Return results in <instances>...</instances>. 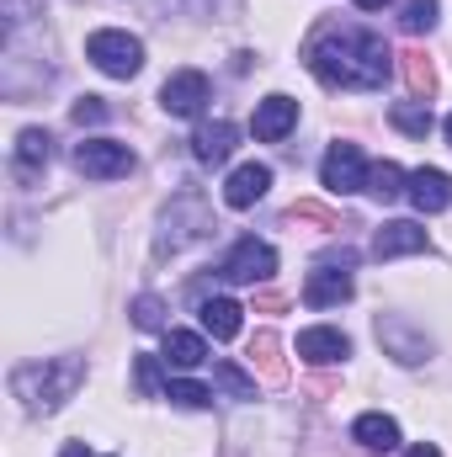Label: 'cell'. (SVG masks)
I'll list each match as a JSON object with an SVG mask.
<instances>
[{"instance_id":"19","label":"cell","mask_w":452,"mask_h":457,"mask_svg":"<svg viewBox=\"0 0 452 457\" xmlns=\"http://www.w3.org/2000/svg\"><path fill=\"white\" fill-rule=\"evenodd\" d=\"M197 314H203V336H213V341H234V336H239V314H245V309H239L234 298H208Z\"/></svg>"},{"instance_id":"9","label":"cell","mask_w":452,"mask_h":457,"mask_svg":"<svg viewBox=\"0 0 452 457\" xmlns=\"http://www.w3.org/2000/svg\"><path fill=\"white\" fill-rule=\"evenodd\" d=\"M378 341H383V351H389L394 361H405V367H415V361L431 356V336L415 330V325L399 320V314H378Z\"/></svg>"},{"instance_id":"4","label":"cell","mask_w":452,"mask_h":457,"mask_svg":"<svg viewBox=\"0 0 452 457\" xmlns=\"http://www.w3.org/2000/svg\"><path fill=\"white\" fill-rule=\"evenodd\" d=\"M208 228H213V213H208V203H203L197 192H181V197L165 208V219H160V245H155V250H160V255H165V250L176 255V250L197 245Z\"/></svg>"},{"instance_id":"3","label":"cell","mask_w":452,"mask_h":457,"mask_svg":"<svg viewBox=\"0 0 452 457\" xmlns=\"http://www.w3.org/2000/svg\"><path fill=\"white\" fill-rule=\"evenodd\" d=\"M86 59L113 80H133L144 70V43L133 32H122V27H102V32L86 37Z\"/></svg>"},{"instance_id":"21","label":"cell","mask_w":452,"mask_h":457,"mask_svg":"<svg viewBox=\"0 0 452 457\" xmlns=\"http://www.w3.org/2000/svg\"><path fill=\"white\" fill-rule=\"evenodd\" d=\"M367 192H372L378 203H399V197L410 192V176H405L394 160H383V165H372V170H367Z\"/></svg>"},{"instance_id":"23","label":"cell","mask_w":452,"mask_h":457,"mask_svg":"<svg viewBox=\"0 0 452 457\" xmlns=\"http://www.w3.org/2000/svg\"><path fill=\"white\" fill-rule=\"evenodd\" d=\"M165 399H171V404H181V410H208V404H213V388H208V383H197V378H171Z\"/></svg>"},{"instance_id":"17","label":"cell","mask_w":452,"mask_h":457,"mask_svg":"<svg viewBox=\"0 0 452 457\" xmlns=\"http://www.w3.org/2000/svg\"><path fill=\"white\" fill-rule=\"evenodd\" d=\"M351 442L367 447V453H394L399 447V420L383 415V410H367V415L351 420Z\"/></svg>"},{"instance_id":"25","label":"cell","mask_w":452,"mask_h":457,"mask_svg":"<svg viewBox=\"0 0 452 457\" xmlns=\"http://www.w3.org/2000/svg\"><path fill=\"white\" fill-rule=\"evenodd\" d=\"M133 325H138V330H160V325H165V303H160L155 293L133 298Z\"/></svg>"},{"instance_id":"7","label":"cell","mask_w":452,"mask_h":457,"mask_svg":"<svg viewBox=\"0 0 452 457\" xmlns=\"http://www.w3.org/2000/svg\"><path fill=\"white\" fill-rule=\"evenodd\" d=\"M367 160H362V149L356 144H331V154H325V165H320V181H325V192H336V197H351V192H367Z\"/></svg>"},{"instance_id":"13","label":"cell","mask_w":452,"mask_h":457,"mask_svg":"<svg viewBox=\"0 0 452 457\" xmlns=\"http://www.w3.org/2000/svg\"><path fill=\"white\" fill-rule=\"evenodd\" d=\"M351 293H356L351 271H336V266H320V271H309V282H304V303H309V309H340Z\"/></svg>"},{"instance_id":"8","label":"cell","mask_w":452,"mask_h":457,"mask_svg":"<svg viewBox=\"0 0 452 457\" xmlns=\"http://www.w3.org/2000/svg\"><path fill=\"white\" fill-rule=\"evenodd\" d=\"M208 96H213V86H208L203 70H176V75L160 86V107L171 117H197L208 107Z\"/></svg>"},{"instance_id":"20","label":"cell","mask_w":452,"mask_h":457,"mask_svg":"<svg viewBox=\"0 0 452 457\" xmlns=\"http://www.w3.org/2000/svg\"><path fill=\"white\" fill-rule=\"evenodd\" d=\"M48 160H54V138L43 128H21V138H16V170H43Z\"/></svg>"},{"instance_id":"22","label":"cell","mask_w":452,"mask_h":457,"mask_svg":"<svg viewBox=\"0 0 452 457\" xmlns=\"http://www.w3.org/2000/svg\"><path fill=\"white\" fill-rule=\"evenodd\" d=\"M389 122H394L399 133H410V138H426V133H431V107H426V102H394Z\"/></svg>"},{"instance_id":"27","label":"cell","mask_w":452,"mask_h":457,"mask_svg":"<svg viewBox=\"0 0 452 457\" xmlns=\"http://www.w3.org/2000/svg\"><path fill=\"white\" fill-rule=\"evenodd\" d=\"M437 27V0H410L405 5V32H431Z\"/></svg>"},{"instance_id":"32","label":"cell","mask_w":452,"mask_h":457,"mask_svg":"<svg viewBox=\"0 0 452 457\" xmlns=\"http://www.w3.org/2000/svg\"><path fill=\"white\" fill-rule=\"evenodd\" d=\"M442 133H448V144H452V117H448V122H442Z\"/></svg>"},{"instance_id":"6","label":"cell","mask_w":452,"mask_h":457,"mask_svg":"<svg viewBox=\"0 0 452 457\" xmlns=\"http://www.w3.org/2000/svg\"><path fill=\"white\" fill-rule=\"evenodd\" d=\"M272 271H277V250H272L266 239H255V234L234 239V250H229L224 266H219L224 282H266Z\"/></svg>"},{"instance_id":"12","label":"cell","mask_w":452,"mask_h":457,"mask_svg":"<svg viewBox=\"0 0 452 457\" xmlns=\"http://www.w3.org/2000/svg\"><path fill=\"white\" fill-rule=\"evenodd\" d=\"M234 144H239V128L224 122V117H213V122H203L192 133V160L197 165H224L229 154H234Z\"/></svg>"},{"instance_id":"30","label":"cell","mask_w":452,"mask_h":457,"mask_svg":"<svg viewBox=\"0 0 452 457\" xmlns=\"http://www.w3.org/2000/svg\"><path fill=\"white\" fill-rule=\"evenodd\" d=\"M59 457H91V453H86V442H70V447H64Z\"/></svg>"},{"instance_id":"10","label":"cell","mask_w":452,"mask_h":457,"mask_svg":"<svg viewBox=\"0 0 452 457\" xmlns=\"http://www.w3.org/2000/svg\"><path fill=\"white\" fill-rule=\"evenodd\" d=\"M293 128H298V102H293V96H266V102H255L250 133H255L261 144H282Z\"/></svg>"},{"instance_id":"5","label":"cell","mask_w":452,"mask_h":457,"mask_svg":"<svg viewBox=\"0 0 452 457\" xmlns=\"http://www.w3.org/2000/svg\"><path fill=\"white\" fill-rule=\"evenodd\" d=\"M75 170L91 181H117L133 170V149L117 138H86V144H75Z\"/></svg>"},{"instance_id":"28","label":"cell","mask_w":452,"mask_h":457,"mask_svg":"<svg viewBox=\"0 0 452 457\" xmlns=\"http://www.w3.org/2000/svg\"><path fill=\"white\" fill-rule=\"evenodd\" d=\"M75 122H80V128H96V122H107L102 96H80V102H75Z\"/></svg>"},{"instance_id":"16","label":"cell","mask_w":452,"mask_h":457,"mask_svg":"<svg viewBox=\"0 0 452 457\" xmlns=\"http://www.w3.org/2000/svg\"><path fill=\"white\" fill-rule=\"evenodd\" d=\"M431 239H426V228L410 224V219H394V224H383L372 234V255L378 261H394V255H415V250H426Z\"/></svg>"},{"instance_id":"18","label":"cell","mask_w":452,"mask_h":457,"mask_svg":"<svg viewBox=\"0 0 452 457\" xmlns=\"http://www.w3.org/2000/svg\"><path fill=\"white\" fill-rule=\"evenodd\" d=\"M165 367H176V372H197L203 361H208V341L197 336V330H165V356H160Z\"/></svg>"},{"instance_id":"11","label":"cell","mask_w":452,"mask_h":457,"mask_svg":"<svg viewBox=\"0 0 452 457\" xmlns=\"http://www.w3.org/2000/svg\"><path fill=\"white\" fill-rule=\"evenodd\" d=\"M266 192H272V165H261V160L234 165V170H229V181H224V203H229V208H255Z\"/></svg>"},{"instance_id":"31","label":"cell","mask_w":452,"mask_h":457,"mask_svg":"<svg viewBox=\"0 0 452 457\" xmlns=\"http://www.w3.org/2000/svg\"><path fill=\"white\" fill-rule=\"evenodd\" d=\"M356 5H362V11H378V5H389V0H356Z\"/></svg>"},{"instance_id":"24","label":"cell","mask_w":452,"mask_h":457,"mask_svg":"<svg viewBox=\"0 0 452 457\" xmlns=\"http://www.w3.org/2000/svg\"><path fill=\"white\" fill-rule=\"evenodd\" d=\"M213 378H219V388L229 399H255V378H245L234 361H213Z\"/></svg>"},{"instance_id":"1","label":"cell","mask_w":452,"mask_h":457,"mask_svg":"<svg viewBox=\"0 0 452 457\" xmlns=\"http://www.w3.org/2000/svg\"><path fill=\"white\" fill-rule=\"evenodd\" d=\"M309 70L336 91H378L394 75V54L367 27H325L309 43Z\"/></svg>"},{"instance_id":"15","label":"cell","mask_w":452,"mask_h":457,"mask_svg":"<svg viewBox=\"0 0 452 457\" xmlns=\"http://www.w3.org/2000/svg\"><path fill=\"white\" fill-rule=\"evenodd\" d=\"M421 213H442L452 208V176L448 170H437V165H421L415 176H410V192H405Z\"/></svg>"},{"instance_id":"2","label":"cell","mask_w":452,"mask_h":457,"mask_svg":"<svg viewBox=\"0 0 452 457\" xmlns=\"http://www.w3.org/2000/svg\"><path fill=\"white\" fill-rule=\"evenodd\" d=\"M86 383V356H43V361H21L11 372V394L21 399L27 415H59Z\"/></svg>"},{"instance_id":"26","label":"cell","mask_w":452,"mask_h":457,"mask_svg":"<svg viewBox=\"0 0 452 457\" xmlns=\"http://www.w3.org/2000/svg\"><path fill=\"white\" fill-rule=\"evenodd\" d=\"M133 383H138V394H149V399L171 388V383H160V361H155V356H138V367H133Z\"/></svg>"},{"instance_id":"14","label":"cell","mask_w":452,"mask_h":457,"mask_svg":"<svg viewBox=\"0 0 452 457\" xmlns=\"http://www.w3.org/2000/svg\"><path fill=\"white\" fill-rule=\"evenodd\" d=\"M298 356L314 361V367H331V361L351 356V341L340 336L336 325H309V330H298Z\"/></svg>"},{"instance_id":"29","label":"cell","mask_w":452,"mask_h":457,"mask_svg":"<svg viewBox=\"0 0 452 457\" xmlns=\"http://www.w3.org/2000/svg\"><path fill=\"white\" fill-rule=\"evenodd\" d=\"M399 457H442V447H431V442H421V447H410V453H399Z\"/></svg>"}]
</instances>
